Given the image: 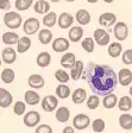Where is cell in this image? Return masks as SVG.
Masks as SVG:
<instances>
[{"label": "cell", "instance_id": "6da1fadb", "mask_svg": "<svg viewBox=\"0 0 132 133\" xmlns=\"http://www.w3.org/2000/svg\"><path fill=\"white\" fill-rule=\"evenodd\" d=\"M83 80L88 83L94 94L101 96L113 93L119 82L118 75L112 66L107 64H96L94 62L87 64L83 72Z\"/></svg>", "mask_w": 132, "mask_h": 133}, {"label": "cell", "instance_id": "7a4b0ae2", "mask_svg": "<svg viewBox=\"0 0 132 133\" xmlns=\"http://www.w3.org/2000/svg\"><path fill=\"white\" fill-rule=\"evenodd\" d=\"M4 24L6 28L11 29V30H17L19 29L23 24V18L18 12L14 11H7L3 18Z\"/></svg>", "mask_w": 132, "mask_h": 133}, {"label": "cell", "instance_id": "3957f363", "mask_svg": "<svg viewBox=\"0 0 132 133\" xmlns=\"http://www.w3.org/2000/svg\"><path fill=\"white\" fill-rule=\"evenodd\" d=\"M39 26H41V23L37 18H28L23 25V31L28 36H32L39 32Z\"/></svg>", "mask_w": 132, "mask_h": 133}, {"label": "cell", "instance_id": "277c9868", "mask_svg": "<svg viewBox=\"0 0 132 133\" xmlns=\"http://www.w3.org/2000/svg\"><path fill=\"white\" fill-rule=\"evenodd\" d=\"M113 35L119 42H123L129 36V26L124 22H118L113 28Z\"/></svg>", "mask_w": 132, "mask_h": 133}, {"label": "cell", "instance_id": "5b68a950", "mask_svg": "<svg viewBox=\"0 0 132 133\" xmlns=\"http://www.w3.org/2000/svg\"><path fill=\"white\" fill-rule=\"evenodd\" d=\"M41 105H42L41 107L43 108V111L50 113V112H54L57 109L58 100H57V97L54 96V95H47V96L43 97Z\"/></svg>", "mask_w": 132, "mask_h": 133}, {"label": "cell", "instance_id": "8992f818", "mask_svg": "<svg viewBox=\"0 0 132 133\" xmlns=\"http://www.w3.org/2000/svg\"><path fill=\"white\" fill-rule=\"evenodd\" d=\"M93 38L95 39V43L99 44L100 46H106L110 44V33L104 29H96L93 33Z\"/></svg>", "mask_w": 132, "mask_h": 133}, {"label": "cell", "instance_id": "52a82bcc", "mask_svg": "<svg viewBox=\"0 0 132 133\" xmlns=\"http://www.w3.org/2000/svg\"><path fill=\"white\" fill-rule=\"evenodd\" d=\"M23 121H24V125L26 127H30V128L36 127L37 125L41 122V114L37 111H30L24 115Z\"/></svg>", "mask_w": 132, "mask_h": 133}, {"label": "cell", "instance_id": "ba28073f", "mask_svg": "<svg viewBox=\"0 0 132 133\" xmlns=\"http://www.w3.org/2000/svg\"><path fill=\"white\" fill-rule=\"evenodd\" d=\"M89 125H91V119L86 114H82V113L77 114V115L74 116V119H73V126L79 131L86 130Z\"/></svg>", "mask_w": 132, "mask_h": 133}, {"label": "cell", "instance_id": "9c48e42d", "mask_svg": "<svg viewBox=\"0 0 132 133\" xmlns=\"http://www.w3.org/2000/svg\"><path fill=\"white\" fill-rule=\"evenodd\" d=\"M69 46H70V41L64 38V37H58V38L52 41V50L55 52H66L69 49Z\"/></svg>", "mask_w": 132, "mask_h": 133}, {"label": "cell", "instance_id": "30bf717a", "mask_svg": "<svg viewBox=\"0 0 132 133\" xmlns=\"http://www.w3.org/2000/svg\"><path fill=\"white\" fill-rule=\"evenodd\" d=\"M98 22L102 28H111L117 24V16L112 12H105L99 17Z\"/></svg>", "mask_w": 132, "mask_h": 133}, {"label": "cell", "instance_id": "8fae6325", "mask_svg": "<svg viewBox=\"0 0 132 133\" xmlns=\"http://www.w3.org/2000/svg\"><path fill=\"white\" fill-rule=\"evenodd\" d=\"M118 81L119 84L123 87H129L132 84V71L129 68H123L118 72Z\"/></svg>", "mask_w": 132, "mask_h": 133}, {"label": "cell", "instance_id": "7c38bea8", "mask_svg": "<svg viewBox=\"0 0 132 133\" xmlns=\"http://www.w3.org/2000/svg\"><path fill=\"white\" fill-rule=\"evenodd\" d=\"M73 23H74V17L70 13H68V12H62V13L58 16L57 24H58V26H60V29H62V30L70 29Z\"/></svg>", "mask_w": 132, "mask_h": 133}, {"label": "cell", "instance_id": "4fadbf2b", "mask_svg": "<svg viewBox=\"0 0 132 133\" xmlns=\"http://www.w3.org/2000/svg\"><path fill=\"white\" fill-rule=\"evenodd\" d=\"M28 84L32 89H41L45 86V80L42 75L39 74H32L28 78Z\"/></svg>", "mask_w": 132, "mask_h": 133}, {"label": "cell", "instance_id": "5bb4252c", "mask_svg": "<svg viewBox=\"0 0 132 133\" xmlns=\"http://www.w3.org/2000/svg\"><path fill=\"white\" fill-rule=\"evenodd\" d=\"M12 102H13V97L11 93L5 88H0V107L7 108L12 105Z\"/></svg>", "mask_w": 132, "mask_h": 133}, {"label": "cell", "instance_id": "9a60e30c", "mask_svg": "<svg viewBox=\"0 0 132 133\" xmlns=\"http://www.w3.org/2000/svg\"><path fill=\"white\" fill-rule=\"evenodd\" d=\"M76 56H75V54L73 52H66L63 56H62V58H61V65H62V68H67V69H72L73 66L75 65V63H76Z\"/></svg>", "mask_w": 132, "mask_h": 133}, {"label": "cell", "instance_id": "2e32d148", "mask_svg": "<svg viewBox=\"0 0 132 133\" xmlns=\"http://www.w3.org/2000/svg\"><path fill=\"white\" fill-rule=\"evenodd\" d=\"M24 100L29 106H36V105H38L39 102H42L39 94L37 93V91L33 90V89H30V90L25 91Z\"/></svg>", "mask_w": 132, "mask_h": 133}, {"label": "cell", "instance_id": "e0dca14e", "mask_svg": "<svg viewBox=\"0 0 132 133\" xmlns=\"http://www.w3.org/2000/svg\"><path fill=\"white\" fill-rule=\"evenodd\" d=\"M1 58L3 62L6 64H12L17 59V51L13 48H5L1 52Z\"/></svg>", "mask_w": 132, "mask_h": 133}, {"label": "cell", "instance_id": "ac0fdd59", "mask_svg": "<svg viewBox=\"0 0 132 133\" xmlns=\"http://www.w3.org/2000/svg\"><path fill=\"white\" fill-rule=\"evenodd\" d=\"M56 120L61 124H66L69 119H70V111H69V108L66 107V106H61L56 109Z\"/></svg>", "mask_w": 132, "mask_h": 133}, {"label": "cell", "instance_id": "d6986e66", "mask_svg": "<svg viewBox=\"0 0 132 133\" xmlns=\"http://www.w3.org/2000/svg\"><path fill=\"white\" fill-rule=\"evenodd\" d=\"M88 96H87V91L83 88H76L72 94V100L75 105H81L85 101H87Z\"/></svg>", "mask_w": 132, "mask_h": 133}, {"label": "cell", "instance_id": "ffe728a7", "mask_svg": "<svg viewBox=\"0 0 132 133\" xmlns=\"http://www.w3.org/2000/svg\"><path fill=\"white\" fill-rule=\"evenodd\" d=\"M83 36V29L80 26H72L70 30L68 32V37H69V41L73 42V43H77L82 39Z\"/></svg>", "mask_w": 132, "mask_h": 133}, {"label": "cell", "instance_id": "44dd1931", "mask_svg": "<svg viewBox=\"0 0 132 133\" xmlns=\"http://www.w3.org/2000/svg\"><path fill=\"white\" fill-rule=\"evenodd\" d=\"M83 69H85V64L82 61H76L75 65L70 69V77L73 81H79L83 74Z\"/></svg>", "mask_w": 132, "mask_h": 133}, {"label": "cell", "instance_id": "7402d4cb", "mask_svg": "<svg viewBox=\"0 0 132 133\" xmlns=\"http://www.w3.org/2000/svg\"><path fill=\"white\" fill-rule=\"evenodd\" d=\"M36 63L39 68H47L51 63V55L48 51H42L36 57Z\"/></svg>", "mask_w": 132, "mask_h": 133}, {"label": "cell", "instance_id": "603a6c76", "mask_svg": "<svg viewBox=\"0 0 132 133\" xmlns=\"http://www.w3.org/2000/svg\"><path fill=\"white\" fill-rule=\"evenodd\" d=\"M75 20H76L81 26L83 25H88L91 23V13L87 11V10H79L75 14Z\"/></svg>", "mask_w": 132, "mask_h": 133}, {"label": "cell", "instance_id": "cb8c5ba5", "mask_svg": "<svg viewBox=\"0 0 132 133\" xmlns=\"http://www.w3.org/2000/svg\"><path fill=\"white\" fill-rule=\"evenodd\" d=\"M33 10H35L36 13L41 14V16L47 14L50 12V4L45 0H38V1L33 4Z\"/></svg>", "mask_w": 132, "mask_h": 133}, {"label": "cell", "instance_id": "d4e9b609", "mask_svg": "<svg viewBox=\"0 0 132 133\" xmlns=\"http://www.w3.org/2000/svg\"><path fill=\"white\" fill-rule=\"evenodd\" d=\"M38 41L41 44L48 45L52 42V32L49 30V28L42 29L38 32Z\"/></svg>", "mask_w": 132, "mask_h": 133}, {"label": "cell", "instance_id": "484cf974", "mask_svg": "<svg viewBox=\"0 0 132 133\" xmlns=\"http://www.w3.org/2000/svg\"><path fill=\"white\" fill-rule=\"evenodd\" d=\"M20 39V37L17 35L16 32H12V31H8V32H5L1 36V41H3L4 44L6 45H14L18 43V41Z\"/></svg>", "mask_w": 132, "mask_h": 133}, {"label": "cell", "instance_id": "4316f807", "mask_svg": "<svg viewBox=\"0 0 132 133\" xmlns=\"http://www.w3.org/2000/svg\"><path fill=\"white\" fill-rule=\"evenodd\" d=\"M57 20H58V17L56 14V12H52L50 11L49 13L44 14L43 17V25L45 28H54L56 24H57Z\"/></svg>", "mask_w": 132, "mask_h": 133}, {"label": "cell", "instance_id": "83f0119b", "mask_svg": "<svg viewBox=\"0 0 132 133\" xmlns=\"http://www.w3.org/2000/svg\"><path fill=\"white\" fill-rule=\"evenodd\" d=\"M107 52L110 55V57L112 58H117L121 55L123 52V45L119 43V42H113L108 45V49H107Z\"/></svg>", "mask_w": 132, "mask_h": 133}, {"label": "cell", "instance_id": "f1b7e54d", "mask_svg": "<svg viewBox=\"0 0 132 133\" xmlns=\"http://www.w3.org/2000/svg\"><path fill=\"white\" fill-rule=\"evenodd\" d=\"M102 105H104V107L106 108V109H112V108H114L118 105V97H117V95H114L113 93L105 95L104 99H102Z\"/></svg>", "mask_w": 132, "mask_h": 133}, {"label": "cell", "instance_id": "f546056e", "mask_svg": "<svg viewBox=\"0 0 132 133\" xmlns=\"http://www.w3.org/2000/svg\"><path fill=\"white\" fill-rule=\"evenodd\" d=\"M31 48V39L28 36L20 37V39L17 43V51L19 54H24L29 49Z\"/></svg>", "mask_w": 132, "mask_h": 133}, {"label": "cell", "instance_id": "4dcf8cb0", "mask_svg": "<svg viewBox=\"0 0 132 133\" xmlns=\"http://www.w3.org/2000/svg\"><path fill=\"white\" fill-rule=\"evenodd\" d=\"M55 93H56V96H58L62 100H66L70 96V93H72V91H70V88L67 86L66 83H60V84L56 87Z\"/></svg>", "mask_w": 132, "mask_h": 133}, {"label": "cell", "instance_id": "1f68e13d", "mask_svg": "<svg viewBox=\"0 0 132 133\" xmlns=\"http://www.w3.org/2000/svg\"><path fill=\"white\" fill-rule=\"evenodd\" d=\"M119 125L123 130H132V115L129 113H124L119 116Z\"/></svg>", "mask_w": 132, "mask_h": 133}, {"label": "cell", "instance_id": "d6a6232c", "mask_svg": "<svg viewBox=\"0 0 132 133\" xmlns=\"http://www.w3.org/2000/svg\"><path fill=\"white\" fill-rule=\"evenodd\" d=\"M118 107H119V111L124 112H129L130 109L132 108V99L131 96H121L118 101Z\"/></svg>", "mask_w": 132, "mask_h": 133}, {"label": "cell", "instance_id": "836d02e7", "mask_svg": "<svg viewBox=\"0 0 132 133\" xmlns=\"http://www.w3.org/2000/svg\"><path fill=\"white\" fill-rule=\"evenodd\" d=\"M14 78H16V74H14V71L12 69H10V68H6V69H4L3 71H1V81H3L4 83H6V84L12 83L14 81Z\"/></svg>", "mask_w": 132, "mask_h": 133}, {"label": "cell", "instance_id": "e575fe53", "mask_svg": "<svg viewBox=\"0 0 132 133\" xmlns=\"http://www.w3.org/2000/svg\"><path fill=\"white\" fill-rule=\"evenodd\" d=\"M81 45H82V49L85 50L86 52L92 54L94 51V49H95V39L91 38V37H87V38L82 39Z\"/></svg>", "mask_w": 132, "mask_h": 133}, {"label": "cell", "instance_id": "d590c367", "mask_svg": "<svg viewBox=\"0 0 132 133\" xmlns=\"http://www.w3.org/2000/svg\"><path fill=\"white\" fill-rule=\"evenodd\" d=\"M86 105H87V108H88V109H91V111H94V109H96V108L99 107V105H100V99H99V96H98L96 94L88 96L87 101H86Z\"/></svg>", "mask_w": 132, "mask_h": 133}, {"label": "cell", "instance_id": "8d00e7d4", "mask_svg": "<svg viewBox=\"0 0 132 133\" xmlns=\"http://www.w3.org/2000/svg\"><path fill=\"white\" fill-rule=\"evenodd\" d=\"M55 78L60 83H67L70 80V74H68L64 69H57L55 71Z\"/></svg>", "mask_w": 132, "mask_h": 133}, {"label": "cell", "instance_id": "74e56055", "mask_svg": "<svg viewBox=\"0 0 132 133\" xmlns=\"http://www.w3.org/2000/svg\"><path fill=\"white\" fill-rule=\"evenodd\" d=\"M33 5V0H16L14 7L18 11H26Z\"/></svg>", "mask_w": 132, "mask_h": 133}, {"label": "cell", "instance_id": "f35d334b", "mask_svg": "<svg viewBox=\"0 0 132 133\" xmlns=\"http://www.w3.org/2000/svg\"><path fill=\"white\" fill-rule=\"evenodd\" d=\"M105 126H106L105 120L104 119H100V118L93 120V122H92V128H93L94 133H101V132H104Z\"/></svg>", "mask_w": 132, "mask_h": 133}, {"label": "cell", "instance_id": "ab89813d", "mask_svg": "<svg viewBox=\"0 0 132 133\" xmlns=\"http://www.w3.org/2000/svg\"><path fill=\"white\" fill-rule=\"evenodd\" d=\"M26 111V102L24 101H17L13 105V112L16 115H23Z\"/></svg>", "mask_w": 132, "mask_h": 133}, {"label": "cell", "instance_id": "60d3db41", "mask_svg": "<svg viewBox=\"0 0 132 133\" xmlns=\"http://www.w3.org/2000/svg\"><path fill=\"white\" fill-rule=\"evenodd\" d=\"M121 59H123V63L126 64V65H131L132 64V49H127L125 50L123 55H121Z\"/></svg>", "mask_w": 132, "mask_h": 133}, {"label": "cell", "instance_id": "b9f144b4", "mask_svg": "<svg viewBox=\"0 0 132 133\" xmlns=\"http://www.w3.org/2000/svg\"><path fill=\"white\" fill-rule=\"evenodd\" d=\"M35 133H52V128L50 125L47 124H43V125H39L36 127V132Z\"/></svg>", "mask_w": 132, "mask_h": 133}, {"label": "cell", "instance_id": "7bdbcfd3", "mask_svg": "<svg viewBox=\"0 0 132 133\" xmlns=\"http://www.w3.org/2000/svg\"><path fill=\"white\" fill-rule=\"evenodd\" d=\"M11 8L10 0H0V10L1 11H8Z\"/></svg>", "mask_w": 132, "mask_h": 133}, {"label": "cell", "instance_id": "ee69618b", "mask_svg": "<svg viewBox=\"0 0 132 133\" xmlns=\"http://www.w3.org/2000/svg\"><path fill=\"white\" fill-rule=\"evenodd\" d=\"M74 126H66V127L63 128V131H62V133H75V131H74Z\"/></svg>", "mask_w": 132, "mask_h": 133}, {"label": "cell", "instance_id": "f6af8a7d", "mask_svg": "<svg viewBox=\"0 0 132 133\" xmlns=\"http://www.w3.org/2000/svg\"><path fill=\"white\" fill-rule=\"evenodd\" d=\"M102 1H105L106 4H112L113 1H114V0H102Z\"/></svg>", "mask_w": 132, "mask_h": 133}, {"label": "cell", "instance_id": "bcb514c9", "mask_svg": "<svg viewBox=\"0 0 132 133\" xmlns=\"http://www.w3.org/2000/svg\"><path fill=\"white\" fill-rule=\"evenodd\" d=\"M87 1H88L89 4H95L96 1H98V0H87Z\"/></svg>", "mask_w": 132, "mask_h": 133}, {"label": "cell", "instance_id": "7dc6e473", "mask_svg": "<svg viewBox=\"0 0 132 133\" xmlns=\"http://www.w3.org/2000/svg\"><path fill=\"white\" fill-rule=\"evenodd\" d=\"M129 93H130V96L132 97V84H131V87H130V89H129Z\"/></svg>", "mask_w": 132, "mask_h": 133}, {"label": "cell", "instance_id": "c3c4849f", "mask_svg": "<svg viewBox=\"0 0 132 133\" xmlns=\"http://www.w3.org/2000/svg\"><path fill=\"white\" fill-rule=\"evenodd\" d=\"M50 1H52V3H58V1H61V0H50Z\"/></svg>", "mask_w": 132, "mask_h": 133}, {"label": "cell", "instance_id": "681fc988", "mask_svg": "<svg viewBox=\"0 0 132 133\" xmlns=\"http://www.w3.org/2000/svg\"><path fill=\"white\" fill-rule=\"evenodd\" d=\"M66 1H68V3H74L75 0H66Z\"/></svg>", "mask_w": 132, "mask_h": 133}, {"label": "cell", "instance_id": "f907efd6", "mask_svg": "<svg viewBox=\"0 0 132 133\" xmlns=\"http://www.w3.org/2000/svg\"><path fill=\"white\" fill-rule=\"evenodd\" d=\"M131 28H132V24H131Z\"/></svg>", "mask_w": 132, "mask_h": 133}]
</instances>
